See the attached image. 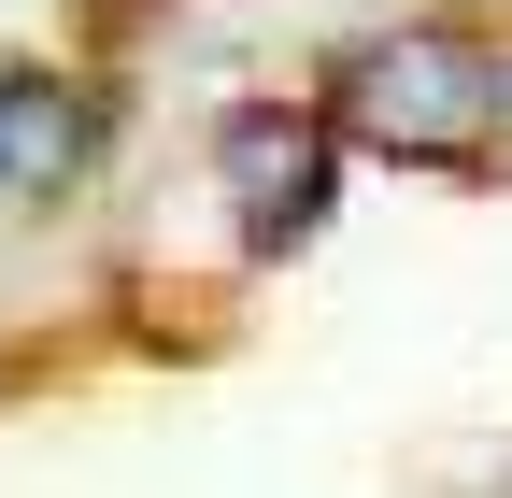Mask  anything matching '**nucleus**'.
Segmentation results:
<instances>
[{
  "mask_svg": "<svg viewBox=\"0 0 512 498\" xmlns=\"http://www.w3.org/2000/svg\"><path fill=\"white\" fill-rule=\"evenodd\" d=\"M328 129L399 171H484L512 129V57L470 29H370L328 86Z\"/></svg>",
  "mask_w": 512,
  "mask_h": 498,
  "instance_id": "obj_1",
  "label": "nucleus"
},
{
  "mask_svg": "<svg viewBox=\"0 0 512 498\" xmlns=\"http://www.w3.org/2000/svg\"><path fill=\"white\" fill-rule=\"evenodd\" d=\"M214 185L242 200V242L285 257V242L328 228V185H342V129L328 114H285V100H242L214 129Z\"/></svg>",
  "mask_w": 512,
  "mask_h": 498,
  "instance_id": "obj_2",
  "label": "nucleus"
},
{
  "mask_svg": "<svg viewBox=\"0 0 512 498\" xmlns=\"http://www.w3.org/2000/svg\"><path fill=\"white\" fill-rule=\"evenodd\" d=\"M86 171V100L43 86V72H0V214L15 200H57Z\"/></svg>",
  "mask_w": 512,
  "mask_h": 498,
  "instance_id": "obj_3",
  "label": "nucleus"
}]
</instances>
